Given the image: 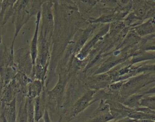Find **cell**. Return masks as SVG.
Instances as JSON below:
<instances>
[{
	"mask_svg": "<svg viewBox=\"0 0 155 122\" xmlns=\"http://www.w3.org/2000/svg\"><path fill=\"white\" fill-rule=\"evenodd\" d=\"M30 1H16L13 5L12 22L15 25V33L10 48L14 51V44L20 31L31 17L29 11Z\"/></svg>",
	"mask_w": 155,
	"mask_h": 122,
	"instance_id": "cell-4",
	"label": "cell"
},
{
	"mask_svg": "<svg viewBox=\"0 0 155 122\" xmlns=\"http://www.w3.org/2000/svg\"><path fill=\"white\" fill-rule=\"evenodd\" d=\"M140 107H145L151 110L155 111V97L153 94L151 96L144 95L140 101Z\"/></svg>",
	"mask_w": 155,
	"mask_h": 122,
	"instance_id": "cell-21",
	"label": "cell"
},
{
	"mask_svg": "<svg viewBox=\"0 0 155 122\" xmlns=\"http://www.w3.org/2000/svg\"><path fill=\"white\" fill-rule=\"evenodd\" d=\"M0 122H7L4 117L3 114L1 112V111H0Z\"/></svg>",
	"mask_w": 155,
	"mask_h": 122,
	"instance_id": "cell-27",
	"label": "cell"
},
{
	"mask_svg": "<svg viewBox=\"0 0 155 122\" xmlns=\"http://www.w3.org/2000/svg\"><path fill=\"white\" fill-rule=\"evenodd\" d=\"M45 1H30L29 2V11L31 16H36L41 11L42 4Z\"/></svg>",
	"mask_w": 155,
	"mask_h": 122,
	"instance_id": "cell-22",
	"label": "cell"
},
{
	"mask_svg": "<svg viewBox=\"0 0 155 122\" xmlns=\"http://www.w3.org/2000/svg\"><path fill=\"white\" fill-rule=\"evenodd\" d=\"M14 51L4 45L3 49L0 50V75L8 68L15 65L14 61Z\"/></svg>",
	"mask_w": 155,
	"mask_h": 122,
	"instance_id": "cell-12",
	"label": "cell"
},
{
	"mask_svg": "<svg viewBox=\"0 0 155 122\" xmlns=\"http://www.w3.org/2000/svg\"><path fill=\"white\" fill-rule=\"evenodd\" d=\"M140 37H143L155 33L154 18L149 19L131 28Z\"/></svg>",
	"mask_w": 155,
	"mask_h": 122,
	"instance_id": "cell-13",
	"label": "cell"
},
{
	"mask_svg": "<svg viewBox=\"0 0 155 122\" xmlns=\"http://www.w3.org/2000/svg\"><path fill=\"white\" fill-rule=\"evenodd\" d=\"M134 110L137 111H140V112L147 114L155 115V111L151 110V109H150L149 108H145V107H139V108H137L136 109H134Z\"/></svg>",
	"mask_w": 155,
	"mask_h": 122,
	"instance_id": "cell-25",
	"label": "cell"
},
{
	"mask_svg": "<svg viewBox=\"0 0 155 122\" xmlns=\"http://www.w3.org/2000/svg\"><path fill=\"white\" fill-rule=\"evenodd\" d=\"M98 1H73L80 15L86 21L93 7Z\"/></svg>",
	"mask_w": 155,
	"mask_h": 122,
	"instance_id": "cell-16",
	"label": "cell"
},
{
	"mask_svg": "<svg viewBox=\"0 0 155 122\" xmlns=\"http://www.w3.org/2000/svg\"><path fill=\"white\" fill-rule=\"evenodd\" d=\"M134 122H135V121H134Z\"/></svg>",
	"mask_w": 155,
	"mask_h": 122,
	"instance_id": "cell-31",
	"label": "cell"
},
{
	"mask_svg": "<svg viewBox=\"0 0 155 122\" xmlns=\"http://www.w3.org/2000/svg\"><path fill=\"white\" fill-rule=\"evenodd\" d=\"M53 7V1H45L42 4L41 10V25L39 31V34L51 44L54 25Z\"/></svg>",
	"mask_w": 155,
	"mask_h": 122,
	"instance_id": "cell-5",
	"label": "cell"
},
{
	"mask_svg": "<svg viewBox=\"0 0 155 122\" xmlns=\"http://www.w3.org/2000/svg\"><path fill=\"white\" fill-rule=\"evenodd\" d=\"M14 61L18 71L27 75L31 79L33 64L29 45L20 48L14 53Z\"/></svg>",
	"mask_w": 155,
	"mask_h": 122,
	"instance_id": "cell-6",
	"label": "cell"
},
{
	"mask_svg": "<svg viewBox=\"0 0 155 122\" xmlns=\"http://www.w3.org/2000/svg\"><path fill=\"white\" fill-rule=\"evenodd\" d=\"M82 82L87 89L99 91L108 88L112 80L107 72H104L85 76Z\"/></svg>",
	"mask_w": 155,
	"mask_h": 122,
	"instance_id": "cell-7",
	"label": "cell"
},
{
	"mask_svg": "<svg viewBox=\"0 0 155 122\" xmlns=\"http://www.w3.org/2000/svg\"><path fill=\"white\" fill-rule=\"evenodd\" d=\"M37 122H43V120H42V118L41 120H39V121H37Z\"/></svg>",
	"mask_w": 155,
	"mask_h": 122,
	"instance_id": "cell-29",
	"label": "cell"
},
{
	"mask_svg": "<svg viewBox=\"0 0 155 122\" xmlns=\"http://www.w3.org/2000/svg\"><path fill=\"white\" fill-rule=\"evenodd\" d=\"M96 91L87 89L81 96H80L74 103L70 110L68 121L70 122L76 118L81 112L84 111L89 106L93 104V96Z\"/></svg>",
	"mask_w": 155,
	"mask_h": 122,
	"instance_id": "cell-8",
	"label": "cell"
},
{
	"mask_svg": "<svg viewBox=\"0 0 155 122\" xmlns=\"http://www.w3.org/2000/svg\"><path fill=\"white\" fill-rule=\"evenodd\" d=\"M109 106L110 114L113 116V120H118L128 118V115L131 109L124 106L122 103L117 101H105Z\"/></svg>",
	"mask_w": 155,
	"mask_h": 122,
	"instance_id": "cell-10",
	"label": "cell"
},
{
	"mask_svg": "<svg viewBox=\"0 0 155 122\" xmlns=\"http://www.w3.org/2000/svg\"><path fill=\"white\" fill-rule=\"evenodd\" d=\"M114 118L110 114L109 106L104 100H100L92 115L84 122H108Z\"/></svg>",
	"mask_w": 155,
	"mask_h": 122,
	"instance_id": "cell-9",
	"label": "cell"
},
{
	"mask_svg": "<svg viewBox=\"0 0 155 122\" xmlns=\"http://www.w3.org/2000/svg\"><path fill=\"white\" fill-rule=\"evenodd\" d=\"M45 88V85L38 79H33L27 86L26 97L28 99L34 100L39 96Z\"/></svg>",
	"mask_w": 155,
	"mask_h": 122,
	"instance_id": "cell-15",
	"label": "cell"
},
{
	"mask_svg": "<svg viewBox=\"0 0 155 122\" xmlns=\"http://www.w3.org/2000/svg\"><path fill=\"white\" fill-rule=\"evenodd\" d=\"M1 112L7 122H16V100L1 106Z\"/></svg>",
	"mask_w": 155,
	"mask_h": 122,
	"instance_id": "cell-17",
	"label": "cell"
},
{
	"mask_svg": "<svg viewBox=\"0 0 155 122\" xmlns=\"http://www.w3.org/2000/svg\"><path fill=\"white\" fill-rule=\"evenodd\" d=\"M125 80H123V81H118V82H113L111 83L109 86H108V88L111 90V91H119L122 86V85H124V83H125Z\"/></svg>",
	"mask_w": 155,
	"mask_h": 122,
	"instance_id": "cell-23",
	"label": "cell"
},
{
	"mask_svg": "<svg viewBox=\"0 0 155 122\" xmlns=\"http://www.w3.org/2000/svg\"><path fill=\"white\" fill-rule=\"evenodd\" d=\"M59 79L54 86L50 90L46 92L47 94V108L50 111L59 109L62 108L64 104V97L65 88L69 80L68 74L66 72H59Z\"/></svg>",
	"mask_w": 155,
	"mask_h": 122,
	"instance_id": "cell-2",
	"label": "cell"
},
{
	"mask_svg": "<svg viewBox=\"0 0 155 122\" xmlns=\"http://www.w3.org/2000/svg\"><path fill=\"white\" fill-rule=\"evenodd\" d=\"M135 122H155V120H137V121H134Z\"/></svg>",
	"mask_w": 155,
	"mask_h": 122,
	"instance_id": "cell-28",
	"label": "cell"
},
{
	"mask_svg": "<svg viewBox=\"0 0 155 122\" xmlns=\"http://www.w3.org/2000/svg\"><path fill=\"white\" fill-rule=\"evenodd\" d=\"M154 51H144L140 50H136L131 58L129 59L130 65H135L137 63L151 60H154Z\"/></svg>",
	"mask_w": 155,
	"mask_h": 122,
	"instance_id": "cell-18",
	"label": "cell"
},
{
	"mask_svg": "<svg viewBox=\"0 0 155 122\" xmlns=\"http://www.w3.org/2000/svg\"><path fill=\"white\" fill-rule=\"evenodd\" d=\"M42 120H43V122H52V121L50 119V115H49V112L47 111V109H45L44 115L42 117ZM62 120V116H59V118L58 122H61Z\"/></svg>",
	"mask_w": 155,
	"mask_h": 122,
	"instance_id": "cell-24",
	"label": "cell"
},
{
	"mask_svg": "<svg viewBox=\"0 0 155 122\" xmlns=\"http://www.w3.org/2000/svg\"><path fill=\"white\" fill-rule=\"evenodd\" d=\"M47 90L45 88L41 94L33 100V111L35 122L42 118L44 112L47 109Z\"/></svg>",
	"mask_w": 155,
	"mask_h": 122,
	"instance_id": "cell-11",
	"label": "cell"
},
{
	"mask_svg": "<svg viewBox=\"0 0 155 122\" xmlns=\"http://www.w3.org/2000/svg\"><path fill=\"white\" fill-rule=\"evenodd\" d=\"M134 120H131L128 118H122L118 120H111L108 122H134Z\"/></svg>",
	"mask_w": 155,
	"mask_h": 122,
	"instance_id": "cell-26",
	"label": "cell"
},
{
	"mask_svg": "<svg viewBox=\"0 0 155 122\" xmlns=\"http://www.w3.org/2000/svg\"><path fill=\"white\" fill-rule=\"evenodd\" d=\"M154 72L140 74L127 79L119 91L122 101L128 97L138 93L142 88L154 83Z\"/></svg>",
	"mask_w": 155,
	"mask_h": 122,
	"instance_id": "cell-3",
	"label": "cell"
},
{
	"mask_svg": "<svg viewBox=\"0 0 155 122\" xmlns=\"http://www.w3.org/2000/svg\"><path fill=\"white\" fill-rule=\"evenodd\" d=\"M54 31L49 66L50 77L56 72L57 65L76 32L89 24L79 13L73 1H53Z\"/></svg>",
	"mask_w": 155,
	"mask_h": 122,
	"instance_id": "cell-1",
	"label": "cell"
},
{
	"mask_svg": "<svg viewBox=\"0 0 155 122\" xmlns=\"http://www.w3.org/2000/svg\"><path fill=\"white\" fill-rule=\"evenodd\" d=\"M66 122H70V121H68V120H67V121H66Z\"/></svg>",
	"mask_w": 155,
	"mask_h": 122,
	"instance_id": "cell-30",
	"label": "cell"
},
{
	"mask_svg": "<svg viewBox=\"0 0 155 122\" xmlns=\"http://www.w3.org/2000/svg\"><path fill=\"white\" fill-rule=\"evenodd\" d=\"M16 105L18 106L16 122H27L28 106L27 97L16 100Z\"/></svg>",
	"mask_w": 155,
	"mask_h": 122,
	"instance_id": "cell-19",
	"label": "cell"
},
{
	"mask_svg": "<svg viewBox=\"0 0 155 122\" xmlns=\"http://www.w3.org/2000/svg\"><path fill=\"white\" fill-rule=\"evenodd\" d=\"M40 22H41V11L39 12L36 16L35 28L33 37L31 38V40L29 45V49H30V55H31L33 66L35 63V60L36 59L37 53H38V36H39V27H40Z\"/></svg>",
	"mask_w": 155,
	"mask_h": 122,
	"instance_id": "cell-14",
	"label": "cell"
},
{
	"mask_svg": "<svg viewBox=\"0 0 155 122\" xmlns=\"http://www.w3.org/2000/svg\"><path fill=\"white\" fill-rule=\"evenodd\" d=\"M145 95L147 94L145 93V92L141 93H137L124 99L121 103L124 106L131 109H136L137 108L140 107V101L141 98Z\"/></svg>",
	"mask_w": 155,
	"mask_h": 122,
	"instance_id": "cell-20",
	"label": "cell"
}]
</instances>
